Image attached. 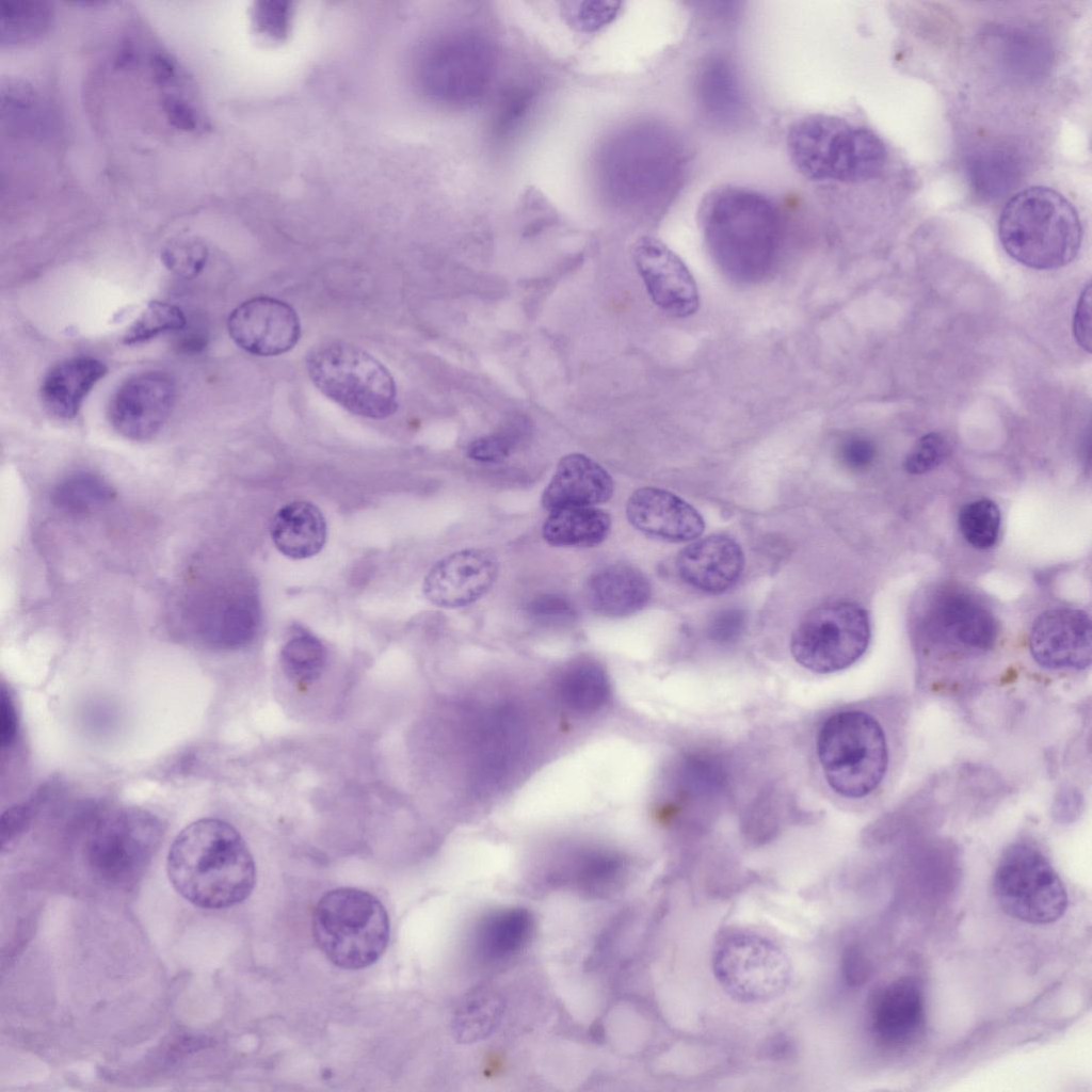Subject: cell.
<instances>
[{"instance_id":"41","label":"cell","mask_w":1092,"mask_h":1092,"mask_svg":"<svg viewBox=\"0 0 1092 1092\" xmlns=\"http://www.w3.org/2000/svg\"><path fill=\"white\" fill-rule=\"evenodd\" d=\"M948 443L938 433L920 437L904 461V468L913 475H920L936 468L948 454Z\"/></svg>"},{"instance_id":"22","label":"cell","mask_w":1092,"mask_h":1092,"mask_svg":"<svg viewBox=\"0 0 1092 1092\" xmlns=\"http://www.w3.org/2000/svg\"><path fill=\"white\" fill-rule=\"evenodd\" d=\"M150 77L166 121L174 128L190 133H204L209 127L200 94L186 67L167 50L154 49L149 54Z\"/></svg>"},{"instance_id":"20","label":"cell","mask_w":1092,"mask_h":1092,"mask_svg":"<svg viewBox=\"0 0 1092 1092\" xmlns=\"http://www.w3.org/2000/svg\"><path fill=\"white\" fill-rule=\"evenodd\" d=\"M629 524L641 533L665 542L697 539L704 531L702 515L675 494L653 486L635 491L626 503Z\"/></svg>"},{"instance_id":"14","label":"cell","mask_w":1092,"mask_h":1092,"mask_svg":"<svg viewBox=\"0 0 1092 1092\" xmlns=\"http://www.w3.org/2000/svg\"><path fill=\"white\" fill-rule=\"evenodd\" d=\"M498 573L499 562L493 551L484 548L462 549L432 566L424 577L422 592L436 607H465L488 592Z\"/></svg>"},{"instance_id":"50","label":"cell","mask_w":1092,"mask_h":1092,"mask_svg":"<svg viewBox=\"0 0 1092 1092\" xmlns=\"http://www.w3.org/2000/svg\"><path fill=\"white\" fill-rule=\"evenodd\" d=\"M842 970L850 984H860L867 979L868 963L857 947L851 946L845 952Z\"/></svg>"},{"instance_id":"12","label":"cell","mask_w":1092,"mask_h":1092,"mask_svg":"<svg viewBox=\"0 0 1092 1092\" xmlns=\"http://www.w3.org/2000/svg\"><path fill=\"white\" fill-rule=\"evenodd\" d=\"M176 395V382L166 372L134 374L113 394L108 407L109 421L126 438L150 439L167 421Z\"/></svg>"},{"instance_id":"26","label":"cell","mask_w":1092,"mask_h":1092,"mask_svg":"<svg viewBox=\"0 0 1092 1092\" xmlns=\"http://www.w3.org/2000/svg\"><path fill=\"white\" fill-rule=\"evenodd\" d=\"M585 596L589 607L609 617H624L646 607L652 588L646 576L626 563L599 568L589 578Z\"/></svg>"},{"instance_id":"23","label":"cell","mask_w":1092,"mask_h":1092,"mask_svg":"<svg viewBox=\"0 0 1092 1092\" xmlns=\"http://www.w3.org/2000/svg\"><path fill=\"white\" fill-rule=\"evenodd\" d=\"M613 491V480L604 467L582 453H569L559 461L541 503L549 512L594 507L607 502Z\"/></svg>"},{"instance_id":"49","label":"cell","mask_w":1092,"mask_h":1092,"mask_svg":"<svg viewBox=\"0 0 1092 1092\" xmlns=\"http://www.w3.org/2000/svg\"><path fill=\"white\" fill-rule=\"evenodd\" d=\"M18 720L14 702L5 688L0 693V742L2 748L11 745L16 737Z\"/></svg>"},{"instance_id":"44","label":"cell","mask_w":1092,"mask_h":1092,"mask_svg":"<svg viewBox=\"0 0 1092 1092\" xmlns=\"http://www.w3.org/2000/svg\"><path fill=\"white\" fill-rule=\"evenodd\" d=\"M876 453L872 440L858 434H851L842 438L837 449L840 463L853 471L867 469L874 461Z\"/></svg>"},{"instance_id":"34","label":"cell","mask_w":1092,"mask_h":1092,"mask_svg":"<svg viewBox=\"0 0 1092 1092\" xmlns=\"http://www.w3.org/2000/svg\"><path fill=\"white\" fill-rule=\"evenodd\" d=\"M115 497L112 486L100 476L91 472L73 473L53 488V504L69 514H85L111 502Z\"/></svg>"},{"instance_id":"2","label":"cell","mask_w":1092,"mask_h":1092,"mask_svg":"<svg viewBox=\"0 0 1092 1092\" xmlns=\"http://www.w3.org/2000/svg\"><path fill=\"white\" fill-rule=\"evenodd\" d=\"M174 888L194 905L223 909L244 901L256 884L253 855L228 822L199 819L174 839L167 855Z\"/></svg>"},{"instance_id":"7","label":"cell","mask_w":1092,"mask_h":1092,"mask_svg":"<svg viewBox=\"0 0 1092 1092\" xmlns=\"http://www.w3.org/2000/svg\"><path fill=\"white\" fill-rule=\"evenodd\" d=\"M306 368L323 395L354 415L384 419L398 408L392 375L357 346L339 340L315 346L306 355Z\"/></svg>"},{"instance_id":"39","label":"cell","mask_w":1092,"mask_h":1092,"mask_svg":"<svg viewBox=\"0 0 1092 1092\" xmlns=\"http://www.w3.org/2000/svg\"><path fill=\"white\" fill-rule=\"evenodd\" d=\"M187 324L183 311L170 303L152 301L130 325L123 337L125 344H138L157 335L182 330Z\"/></svg>"},{"instance_id":"18","label":"cell","mask_w":1092,"mask_h":1092,"mask_svg":"<svg viewBox=\"0 0 1092 1092\" xmlns=\"http://www.w3.org/2000/svg\"><path fill=\"white\" fill-rule=\"evenodd\" d=\"M869 1022L881 1046L892 1050L913 1046L926 1027L925 998L919 982L903 976L881 987L871 999Z\"/></svg>"},{"instance_id":"25","label":"cell","mask_w":1092,"mask_h":1092,"mask_svg":"<svg viewBox=\"0 0 1092 1092\" xmlns=\"http://www.w3.org/2000/svg\"><path fill=\"white\" fill-rule=\"evenodd\" d=\"M107 372V366L91 356H75L57 363L41 383L44 408L58 419L74 418L87 394Z\"/></svg>"},{"instance_id":"19","label":"cell","mask_w":1092,"mask_h":1092,"mask_svg":"<svg viewBox=\"0 0 1092 1092\" xmlns=\"http://www.w3.org/2000/svg\"><path fill=\"white\" fill-rule=\"evenodd\" d=\"M930 619V638L934 644L963 654H982L992 649L998 636L995 617L973 596L947 592L940 596Z\"/></svg>"},{"instance_id":"15","label":"cell","mask_w":1092,"mask_h":1092,"mask_svg":"<svg viewBox=\"0 0 1092 1092\" xmlns=\"http://www.w3.org/2000/svg\"><path fill=\"white\" fill-rule=\"evenodd\" d=\"M250 606L242 596H229L213 588L205 590L198 584L184 603L188 630L211 647H240L252 639L255 629Z\"/></svg>"},{"instance_id":"48","label":"cell","mask_w":1092,"mask_h":1092,"mask_svg":"<svg viewBox=\"0 0 1092 1092\" xmlns=\"http://www.w3.org/2000/svg\"><path fill=\"white\" fill-rule=\"evenodd\" d=\"M530 101L529 94L514 90L502 101L497 128L500 132L511 129L526 112Z\"/></svg>"},{"instance_id":"43","label":"cell","mask_w":1092,"mask_h":1092,"mask_svg":"<svg viewBox=\"0 0 1092 1092\" xmlns=\"http://www.w3.org/2000/svg\"><path fill=\"white\" fill-rule=\"evenodd\" d=\"M516 434L511 431L484 435L467 446V456L482 463H499L505 460L515 446Z\"/></svg>"},{"instance_id":"3","label":"cell","mask_w":1092,"mask_h":1092,"mask_svg":"<svg viewBox=\"0 0 1092 1092\" xmlns=\"http://www.w3.org/2000/svg\"><path fill=\"white\" fill-rule=\"evenodd\" d=\"M698 215L709 251L730 276L756 280L773 266L784 231L782 211L773 198L751 188L725 184L703 197Z\"/></svg>"},{"instance_id":"33","label":"cell","mask_w":1092,"mask_h":1092,"mask_svg":"<svg viewBox=\"0 0 1092 1092\" xmlns=\"http://www.w3.org/2000/svg\"><path fill=\"white\" fill-rule=\"evenodd\" d=\"M326 649L312 633L294 632L280 651V665L285 675L296 686L307 687L316 681L326 664Z\"/></svg>"},{"instance_id":"35","label":"cell","mask_w":1092,"mask_h":1092,"mask_svg":"<svg viewBox=\"0 0 1092 1092\" xmlns=\"http://www.w3.org/2000/svg\"><path fill=\"white\" fill-rule=\"evenodd\" d=\"M968 172L975 190L993 198L1000 197L1016 184L1021 168L1012 152L993 149L976 155L969 162Z\"/></svg>"},{"instance_id":"42","label":"cell","mask_w":1092,"mask_h":1092,"mask_svg":"<svg viewBox=\"0 0 1092 1092\" xmlns=\"http://www.w3.org/2000/svg\"><path fill=\"white\" fill-rule=\"evenodd\" d=\"M252 17L259 33L279 39L288 33L291 9L286 2H258L253 9Z\"/></svg>"},{"instance_id":"10","label":"cell","mask_w":1092,"mask_h":1092,"mask_svg":"<svg viewBox=\"0 0 1092 1092\" xmlns=\"http://www.w3.org/2000/svg\"><path fill=\"white\" fill-rule=\"evenodd\" d=\"M869 642L867 611L852 603L836 601L819 606L803 616L791 635L790 651L803 668L828 674L855 663Z\"/></svg>"},{"instance_id":"11","label":"cell","mask_w":1092,"mask_h":1092,"mask_svg":"<svg viewBox=\"0 0 1092 1092\" xmlns=\"http://www.w3.org/2000/svg\"><path fill=\"white\" fill-rule=\"evenodd\" d=\"M713 970L727 993L741 1001L771 999L790 980L787 957L768 938L748 931L728 932L719 941Z\"/></svg>"},{"instance_id":"1","label":"cell","mask_w":1092,"mask_h":1092,"mask_svg":"<svg viewBox=\"0 0 1092 1092\" xmlns=\"http://www.w3.org/2000/svg\"><path fill=\"white\" fill-rule=\"evenodd\" d=\"M899 707L879 717L847 709L829 717L818 735V757L830 787L839 796L870 798L894 782L902 757Z\"/></svg>"},{"instance_id":"38","label":"cell","mask_w":1092,"mask_h":1092,"mask_svg":"<svg viewBox=\"0 0 1092 1092\" xmlns=\"http://www.w3.org/2000/svg\"><path fill=\"white\" fill-rule=\"evenodd\" d=\"M959 528L963 537L973 547H993L1000 529V512L997 504L983 498L963 505L959 513Z\"/></svg>"},{"instance_id":"36","label":"cell","mask_w":1092,"mask_h":1092,"mask_svg":"<svg viewBox=\"0 0 1092 1092\" xmlns=\"http://www.w3.org/2000/svg\"><path fill=\"white\" fill-rule=\"evenodd\" d=\"M502 1012V1002L494 994L481 993L466 1000L455 1013L453 1031L461 1042L485 1038Z\"/></svg>"},{"instance_id":"13","label":"cell","mask_w":1092,"mask_h":1092,"mask_svg":"<svg viewBox=\"0 0 1092 1092\" xmlns=\"http://www.w3.org/2000/svg\"><path fill=\"white\" fill-rule=\"evenodd\" d=\"M227 330L234 342L258 356H275L290 351L301 336V322L286 302L256 296L237 306L229 315Z\"/></svg>"},{"instance_id":"5","label":"cell","mask_w":1092,"mask_h":1092,"mask_svg":"<svg viewBox=\"0 0 1092 1092\" xmlns=\"http://www.w3.org/2000/svg\"><path fill=\"white\" fill-rule=\"evenodd\" d=\"M1005 251L1017 262L1035 270H1055L1077 255L1081 223L1072 203L1044 186L1029 187L1013 195L998 220Z\"/></svg>"},{"instance_id":"4","label":"cell","mask_w":1092,"mask_h":1092,"mask_svg":"<svg viewBox=\"0 0 1092 1092\" xmlns=\"http://www.w3.org/2000/svg\"><path fill=\"white\" fill-rule=\"evenodd\" d=\"M786 146L798 173L815 182H864L887 161L885 144L872 130L824 113L793 122Z\"/></svg>"},{"instance_id":"8","label":"cell","mask_w":1092,"mask_h":1092,"mask_svg":"<svg viewBox=\"0 0 1092 1092\" xmlns=\"http://www.w3.org/2000/svg\"><path fill=\"white\" fill-rule=\"evenodd\" d=\"M993 888L1001 910L1023 922L1051 924L1067 908L1062 880L1031 840H1017L1005 849L995 868Z\"/></svg>"},{"instance_id":"27","label":"cell","mask_w":1092,"mask_h":1092,"mask_svg":"<svg viewBox=\"0 0 1092 1092\" xmlns=\"http://www.w3.org/2000/svg\"><path fill=\"white\" fill-rule=\"evenodd\" d=\"M271 539L284 556L307 559L316 556L326 541V523L312 502L298 500L283 505L270 526Z\"/></svg>"},{"instance_id":"40","label":"cell","mask_w":1092,"mask_h":1092,"mask_svg":"<svg viewBox=\"0 0 1092 1092\" xmlns=\"http://www.w3.org/2000/svg\"><path fill=\"white\" fill-rule=\"evenodd\" d=\"M208 257L206 245L191 238L176 239L167 243L161 251L164 267L173 274L191 278L205 267Z\"/></svg>"},{"instance_id":"30","label":"cell","mask_w":1092,"mask_h":1092,"mask_svg":"<svg viewBox=\"0 0 1092 1092\" xmlns=\"http://www.w3.org/2000/svg\"><path fill=\"white\" fill-rule=\"evenodd\" d=\"M54 19L50 2L36 0L2 1L0 4L1 47L34 43L47 34Z\"/></svg>"},{"instance_id":"37","label":"cell","mask_w":1092,"mask_h":1092,"mask_svg":"<svg viewBox=\"0 0 1092 1092\" xmlns=\"http://www.w3.org/2000/svg\"><path fill=\"white\" fill-rule=\"evenodd\" d=\"M561 688L569 705L578 709L597 707L608 693L604 671L588 661L572 665L562 677Z\"/></svg>"},{"instance_id":"45","label":"cell","mask_w":1092,"mask_h":1092,"mask_svg":"<svg viewBox=\"0 0 1092 1092\" xmlns=\"http://www.w3.org/2000/svg\"><path fill=\"white\" fill-rule=\"evenodd\" d=\"M529 615L537 622L556 624L569 622L575 617L572 603L564 596L544 594L528 605Z\"/></svg>"},{"instance_id":"17","label":"cell","mask_w":1092,"mask_h":1092,"mask_svg":"<svg viewBox=\"0 0 1092 1092\" xmlns=\"http://www.w3.org/2000/svg\"><path fill=\"white\" fill-rule=\"evenodd\" d=\"M633 259L652 301L658 307L678 318L696 312L700 305L697 285L677 254L659 240L644 238L638 243Z\"/></svg>"},{"instance_id":"51","label":"cell","mask_w":1092,"mask_h":1092,"mask_svg":"<svg viewBox=\"0 0 1092 1092\" xmlns=\"http://www.w3.org/2000/svg\"><path fill=\"white\" fill-rule=\"evenodd\" d=\"M179 346L186 352H197L206 346V339L203 335H188L184 336Z\"/></svg>"},{"instance_id":"6","label":"cell","mask_w":1092,"mask_h":1092,"mask_svg":"<svg viewBox=\"0 0 1092 1092\" xmlns=\"http://www.w3.org/2000/svg\"><path fill=\"white\" fill-rule=\"evenodd\" d=\"M312 935L336 966L360 969L387 948L390 924L382 902L368 892L341 887L325 893L312 913Z\"/></svg>"},{"instance_id":"47","label":"cell","mask_w":1092,"mask_h":1092,"mask_svg":"<svg viewBox=\"0 0 1092 1092\" xmlns=\"http://www.w3.org/2000/svg\"><path fill=\"white\" fill-rule=\"evenodd\" d=\"M1073 333L1077 343L1087 352L1091 350V285L1082 290L1073 319Z\"/></svg>"},{"instance_id":"28","label":"cell","mask_w":1092,"mask_h":1092,"mask_svg":"<svg viewBox=\"0 0 1092 1092\" xmlns=\"http://www.w3.org/2000/svg\"><path fill=\"white\" fill-rule=\"evenodd\" d=\"M697 94L710 119L730 126L742 116L744 96L736 70L726 59L706 61L697 78Z\"/></svg>"},{"instance_id":"16","label":"cell","mask_w":1092,"mask_h":1092,"mask_svg":"<svg viewBox=\"0 0 1092 1092\" xmlns=\"http://www.w3.org/2000/svg\"><path fill=\"white\" fill-rule=\"evenodd\" d=\"M1034 661L1053 671H1081L1091 663V620L1077 609H1053L1042 613L1029 635Z\"/></svg>"},{"instance_id":"21","label":"cell","mask_w":1092,"mask_h":1092,"mask_svg":"<svg viewBox=\"0 0 1092 1092\" xmlns=\"http://www.w3.org/2000/svg\"><path fill=\"white\" fill-rule=\"evenodd\" d=\"M744 556L739 544L729 536L713 534L682 548L676 559L679 577L690 587L718 594L739 579Z\"/></svg>"},{"instance_id":"9","label":"cell","mask_w":1092,"mask_h":1092,"mask_svg":"<svg viewBox=\"0 0 1092 1092\" xmlns=\"http://www.w3.org/2000/svg\"><path fill=\"white\" fill-rule=\"evenodd\" d=\"M162 832L161 821L145 809L125 807L102 817L85 844L91 872L109 887L134 886L148 867Z\"/></svg>"},{"instance_id":"24","label":"cell","mask_w":1092,"mask_h":1092,"mask_svg":"<svg viewBox=\"0 0 1092 1092\" xmlns=\"http://www.w3.org/2000/svg\"><path fill=\"white\" fill-rule=\"evenodd\" d=\"M485 54L470 41H448L427 57L422 75L435 95L460 98L473 95L486 74Z\"/></svg>"},{"instance_id":"46","label":"cell","mask_w":1092,"mask_h":1092,"mask_svg":"<svg viewBox=\"0 0 1092 1092\" xmlns=\"http://www.w3.org/2000/svg\"><path fill=\"white\" fill-rule=\"evenodd\" d=\"M745 625V614L737 608L720 610L708 624V637L716 643L729 644L735 642L742 633Z\"/></svg>"},{"instance_id":"29","label":"cell","mask_w":1092,"mask_h":1092,"mask_svg":"<svg viewBox=\"0 0 1092 1092\" xmlns=\"http://www.w3.org/2000/svg\"><path fill=\"white\" fill-rule=\"evenodd\" d=\"M610 530L611 517L601 509L564 508L549 513L542 527V536L556 547H593L601 544Z\"/></svg>"},{"instance_id":"32","label":"cell","mask_w":1092,"mask_h":1092,"mask_svg":"<svg viewBox=\"0 0 1092 1092\" xmlns=\"http://www.w3.org/2000/svg\"><path fill=\"white\" fill-rule=\"evenodd\" d=\"M30 84L9 80L2 84V118L17 132L42 134L49 128L45 102Z\"/></svg>"},{"instance_id":"31","label":"cell","mask_w":1092,"mask_h":1092,"mask_svg":"<svg viewBox=\"0 0 1092 1092\" xmlns=\"http://www.w3.org/2000/svg\"><path fill=\"white\" fill-rule=\"evenodd\" d=\"M533 920L525 909H509L491 915L481 925L478 947L483 957L499 960L524 947L532 933Z\"/></svg>"}]
</instances>
